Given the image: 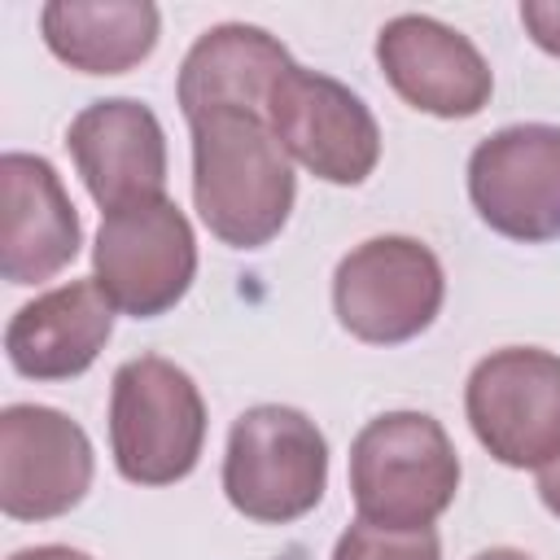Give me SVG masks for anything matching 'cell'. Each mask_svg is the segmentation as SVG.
I'll return each mask as SVG.
<instances>
[{"label": "cell", "mask_w": 560, "mask_h": 560, "mask_svg": "<svg viewBox=\"0 0 560 560\" xmlns=\"http://www.w3.org/2000/svg\"><path fill=\"white\" fill-rule=\"evenodd\" d=\"M192 131V201L210 236L232 249H262L289 223L298 179L293 162L254 109H214Z\"/></svg>", "instance_id": "1"}, {"label": "cell", "mask_w": 560, "mask_h": 560, "mask_svg": "<svg viewBox=\"0 0 560 560\" xmlns=\"http://www.w3.org/2000/svg\"><path fill=\"white\" fill-rule=\"evenodd\" d=\"M459 455L429 411H381L350 442V494L359 521L433 529L455 503Z\"/></svg>", "instance_id": "2"}, {"label": "cell", "mask_w": 560, "mask_h": 560, "mask_svg": "<svg viewBox=\"0 0 560 560\" xmlns=\"http://www.w3.org/2000/svg\"><path fill=\"white\" fill-rule=\"evenodd\" d=\"M328 490V442L319 424L284 402L245 407L228 429L223 494L258 525H289L315 512Z\"/></svg>", "instance_id": "3"}, {"label": "cell", "mask_w": 560, "mask_h": 560, "mask_svg": "<svg viewBox=\"0 0 560 560\" xmlns=\"http://www.w3.org/2000/svg\"><path fill=\"white\" fill-rule=\"evenodd\" d=\"M206 446V402L197 381L162 359L140 354L109 385V451L114 468L136 486L184 481Z\"/></svg>", "instance_id": "4"}, {"label": "cell", "mask_w": 560, "mask_h": 560, "mask_svg": "<svg viewBox=\"0 0 560 560\" xmlns=\"http://www.w3.org/2000/svg\"><path fill=\"white\" fill-rule=\"evenodd\" d=\"M197 276V236L188 214L162 192L118 206L101 219L92 280L114 311L131 319L166 315Z\"/></svg>", "instance_id": "5"}, {"label": "cell", "mask_w": 560, "mask_h": 560, "mask_svg": "<svg viewBox=\"0 0 560 560\" xmlns=\"http://www.w3.org/2000/svg\"><path fill=\"white\" fill-rule=\"evenodd\" d=\"M446 302V271L416 236H372L332 271L337 324L368 346H402L420 337Z\"/></svg>", "instance_id": "6"}, {"label": "cell", "mask_w": 560, "mask_h": 560, "mask_svg": "<svg viewBox=\"0 0 560 560\" xmlns=\"http://www.w3.org/2000/svg\"><path fill=\"white\" fill-rule=\"evenodd\" d=\"M477 442L508 468H542L560 455V354L503 346L477 359L464 385Z\"/></svg>", "instance_id": "7"}, {"label": "cell", "mask_w": 560, "mask_h": 560, "mask_svg": "<svg viewBox=\"0 0 560 560\" xmlns=\"http://www.w3.org/2000/svg\"><path fill=\"white\" fill-rule=\"evenodd\" d=\"M280 149L324 184H363L381 162V127L368 101L332 74L289 66L267 96Z\"/></svg>", "instance_id": "8"}, {"label": "cell", "mask_w": 560, "mask_h": 560, "mask_svg": "<svg viewBox=\"0 0 560 560\" xmlns=\"http://www.w3.org/2000/svg\"><path fill=\"white\" fill-rule=\"evenodd\" d=\"M468 197L508 241H560V127L512 122L486 136L468 158Z\"/></svg>", "instance_id": "9"}, {"label": "cell", "mask_w": 560, "mask_h": 560, "mask_svg": "<svg viewBox=\"0 0 560 560\" xmlns=\"http://www.w3.org/2000/svg\"><path fill=\"white\" fill-rule=\"evenodd\" d=\"M96 455L79 420L44 402L0 411V512L9 521H52L92 490Z\"/></svg>", "instance_id": "10"}, {"label": "cell", "mask_w": 560, "mask_h": 560, "mask_svg": "<svg viewBox=\"0 0 560 560\" xmlns=\"http://www.w3.org/2000/svg\"><path fill=\"white\" fill-rule=\"evenodd\" d=\"M376 66L411 109L433 118H472L494 92L481 48L429 13L389 18L376 35Z\"/></svg>", "instance_id": "11"}, {"label": "cell", "mask_w": 560, "mask_h": 560, "mask_svg": "<svg viewBox=\"0 0 560 560\" xmlns=\"http://www.w3.org/2000/svg\"><path fill=\"white\" fill-rule=\"evenodd\" d=\"M66 149L101 214L166 188V131L144 101L109 96L83 105L66 127Z\"/></svg>", "instance_id": "12"}, {"label": "cell", "mask_w": 560, "mask_h": 560, "mask_svg": "<svg viewBox=\"0 0 560 560\" xmlns=\"http://www.w3.org/2000/svg\"><path fill=\"white\" fill-rule=\"evenodd\" d=\"M83 245L79 210L39 153L0 158V276L9 284L52 280Z\"/></svg>", "instance_id": "13"}, {"label": "cell", "mask_w": 560, "mask_h": 560, "mask_svg": "<svg viewBox=\"0 0 560 560\" xmlns=\"http://www.w3.org/2000/svg\"><path fill=\"white\" fill-rule=\"evenodd\" d=\"M114 332V306L101 293V284L70 280L35 302L18 306L4 328V354L13 372L31 381H70L96 363Z\"/></svg>", "instance_id": "14"}, {"label": "cell", "mask_w": 560, "mask_h": 560, "mask_svg": "<svg viewBox=\"0 0 560 560\" xmlns=\"http://www.w3.org/2000/svg\"><path fill=\"white\" fill-rule=\"evenodd\" d=\"M293 66L289 48L249 22L210 26L179 61L175 101L184 118H201L214 109H254L267 114V96L276 79Z\"/></svg>", "instance_id": "15"}, {"label": "cell", "mask_w": 560, "mask_h": 560, "mask_svg": "<svg viewBox=\"0 0 560 560\" xmlns=\"http://www.w3.org/2000/svg\"><path fill=\"white\" fill-rule=\"evenodd\" d=\"M44 44L83 74H122L158 48L162 13L149 0H52L39 13Z\"/></svg>", "instance_id": "16"}, {"label": "cell", "mask_w": 560, "mask_h": 560, "mask_svg": "<svg viewBox=\"0 0 560 560\" xmlns=\"http://www.w3.org/2000/svg\"><path fill=\"white\" fill-rule=\"evenodd\" d=\"M332 560H442V542L433 529H385L354 521L341 529Z\"/></svg>", "instance_id": "17"}, {"label": "cell", "mask_w": 560, "mask_h": 560, "mask_svg": "<svg viewBox=\"0 0 560 560\" xmlns=\"http://www.w3.org/2000/svg\"><path fill=\"white\" fill-rule=\"evenodd\" d=\"M521 26L529 31V39L560 57V0H525L521 4Z\"/></svg>", "instance_id": "18"}, {"label": "cell", "mask_w": 560, "mask_h": 560, "mask_svg": "<svg viewBox=\"0 0 560 560\" xmlns=\"http://www.w3.org/2000/svg\"><path fill=\"white\" fill-rule=\"evenodd\" d=\"M538 499H542V508L551 516H560V455L538 468Z\"/></svg>", "instance_id": "19"}, {"label": "cell", "mask_w": 560, "mask_h": 560, "mask_svg": "<svg viewBox=\"0 0 560 560\" xmlns=\"http://www.w3.org/2000/svg\"><path fill=\"white\" fill-rule=\"evenodd\" d=\"M9 560H92V556L79 551V547H66V542H39V547H22V551H13Z\"/></svg>", "instance_id": "20"}, {"label": "cell", "mask_w": 560, "mask_h": 560, "mask_svg": "<svg viewBox=\"0 0 560 560\" xmlns=\"http://www.w3.org/2000/svg\"><path fill=\"white\" fill-rule=\"evenodd\" d=\"M472 560H534L529 551H516V547H486V551H477Z\"/></svg>", "instance_id": "21"}]
</instances>
